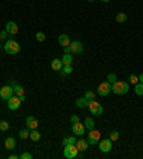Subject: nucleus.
<instances>
[{"mask_svg":"<svg viewBox=\"0 0 143 159\" xmlns=\"http://www.w3.org/2000/svg\"><path fill=\"white\" fill-rule=\"evenodd\" d=\"M84 128H86V129H89V130L95 129V122H93L92 118H86V119H84Z\"/></svg>","mask_w":143,"mask_h":159,"instance_id":"nucleus-21","label":"nucleus"},{"mask_svg":"<svg viewBox=\"0 0 143 159\" xmlns=\"http://www.w3.org/2000/svg\"><path fill=\"white\" fill-rule=\"evenodd\" d=\"M99 141H100V132L96 129H92L87 138L89 145H96V143H99Z\"/></svg>","mask_w":143,"mask_h":159,"instance_id":"nucleus-8","label":"nucleus"},{"mask_svg":"<svg viewBox=\"0 0 143 159\" xmlns=\"http://www.w3.org/2000/svg\"><path fill=\"white\" fill-rule=\"evenodd\" d=\"M20 158H22V159H32L33 156H32V153H29V152H25V153H22V155H20Z\"/></svg>","mask_w":143,"mask_h":159,"instance_id":"nucleus-35","label":"nucleus"},{"mask_svg":"<svg viewBox=\"0 0 143 159\" xmlns=\"http://www.w3.org/2000/svg\"><path fill=\"white\" fill-rule=\"evenodd\" d=\"M129 82L133 83V85H136V83L139 82V76H136V75H130V76H129Z\"/></svg>","mask_w":143,"mask_h":159,"instance_id":"nucleus-32","label":"nucleus"},{"mask_svg":"<svg viewBox=\"0 0 143 159\" xmlns=\"http://www.w3.org/2000/svg\"><path fill=\"white\" fill-rule=\"evenodd\" d=\"M62 67H63L62 59H53L51 60V69H53V70H60Z\"/></svg>","mask_w":143,"mask_h":159,"instance_id":"nucleus-18","label":"nucleus"},{"mask_svg":"<svg viewBox=\"0 0 143 159\" xmlns=\"http://www.w3.org/2000/svg\"><path fill=\"white\" fill-rule=\"evenodd\" d=\"M116 80H118V76H116L114 73H109V75H107V82H109V83H112V85H113Z\"/></svg>","mask_w":143,"mask_h":159,"instance_id":"nucleus-31","label":"nucleus"},{"mask_svg":"<svg viewBox=\"0 0 143 159\" xmlns=\"http://www.w3.org/2000/svg\"><path fill=\"white\" fill-rule=\"evenodd\" d=\"M9 158H10V159H17L19 156H17V155H10V156H9Z\"/></svg>","mask_w":143,"mask_h":159,"instance_id":"nucleus-38","label":"nucleus"},{"mask_svg":"<svg viewBox=\"0 0 143 159\" xmlns=\"http://www.w3.org/2000/svg\"><path fill=\"white\" fill-rule=\"evenodd\" d=\"M74 145H76V148L79 149L80 152H84L86 149H87V146H89V142H87V139H83V138H82V139H77Z\"/></svg>","mask_w":143,"mask_h":159,"instance_id":"nucleus-15","label":"nucleus"},{"mask_svg":"<svg viewBox=\"0 0 143 159\" xmlns=\"http://www.w3.org/2000/svg\"><path fill=\"white\" fill-rule=\"evenodd\" d=\"M9 129V122L7 120H2L0 122V130H7Z\"/></svg>","mask_w":143,"mask_h":159,"instance_id":"nucleus-33","label":"nucleus"},{"mask_svg":"<svg viewBox=\"0 0 143 159\" xmlns=\"http://www.w3.org/2000/svg\"><path fill=\"white\" fill-rule=\"evenodd\" d=\"M139 80H140V83H143V73H140V76H139Z\"/></svg>","mask_w":143,"mask_h":159,"instance_id":"nucleus-39","label":"nucleus"},{"mask_svg":"<svg viewBox=\"0 0 143 159\" xmlns=\"http://www.w3.org/2000/svg\"><path fill=\"white\" fill-rule=\"evenodd\" d=\"M126 20H127V15H126V13L122 11V13H118V15H116V22L118 23H125Z\"/></svg>","mask_w":143,"mask_h":159,"instance_id":"nucleus-25","label":"nucleus"},{"mask_svg":"<svg viewBox=\"0 0 143 159\" xmlns=\"http://www.w3.org/2000/svg\"><path fill=\"white\" fill-rule=\"evenodd\" d=\"M135 92L136 95H139V96H143V83H136L135 85Z\"/></svg>","mask_w":143,"mask_h":159,"instance_id":"nucleus-28","label":"nucleus"},{"mask_svg":"<svg viewBox=\"0 0 143 159\" xmlns=\"http://www.w3.org/2000/svg\"><path fill=\"white\" fill-rule=\"evenodd\" d=\"M99 149L103 153L110 152L112 151V141L110 139H102V141H99Z\"/></svg>","mask_w":143,"mask_h":159,"instance_id":"nucleus-9","label":"nucleus"},{"mask_svg":"<svg viewBox=\"0 0 143 159\" xmlns=\"http://www.w3.org/2000/svg\"><path fill=\"white\" fill-rule=\"evenodd\" d=\"M15 95V90H13V86H10V85H6V86H3V88L0 89V98L2 99H4V100H7V99H10L11 96Z\"/></svg>","mask_w":143,"mask_h":159,"instance_id":"nucleus-6","label":"nucleus"},{"mask_svg":"<svg viewBox=\"0 0 143 159\" xmlns=\"http://www.w3.org/2000/svg\"><path fill=\"white\" fill-rule=\"evenodd\" d=\"M76 106L77 107H87L89 106V100L86 99V98H79V99L76 100Z\"/></svg>","mask_w":143,"mask_h":159,"instance_id":"nucleus-19","label":"nucleus"},{"mask_svg":"<svg viewBox=\"0 0 143 159\" xmlns=\"http://www.w3.org/2000/svg\"><path fill=\"white\" fill-rule=\"evenodd\" d=\"M36 40L37 42H44L46 40V34H44L43 32H37L36 33Z\"/></svg>","mask_w":143,"mask_h":159,"instance_id":"nucleus-30","label":"nucleus"},{"mask_svg":"<svg viewBox=\"0 0 143 159\" xmlns=\"http://www.w3.org/2000/svg\"><path fill=\"white\" fill-rule=\"evenodd\" d=\"M20 105H22V100H20L19 96H16V95H13L10 99H7V106H9L10 111H16V109H19Z\"/></svg>","mask_w":143,"mask_h":159,"instance_id":"nucleus-7","label":"nucleus"},{"mask_svg":"<svg viewBox=\"0 0 143 159\" xmlns=\"http://www.w3.org/2000/svg\"><path fill=\"white\" fill-rule=\"evenodd\" d=\"M4 146H6V149H15L16 148V141L15 138H6V141H4Z\"/></svg>","mask_w":143,"mask_h":159,"instance_id":"nucleus-17","label":"nucleus"},{"mask_svg":"<svg viewBox=\"0 0 143 159\" xmlns=\"http://www.w3.org/2000/svg\"><path fill=\"white\" fill-rule=\"evenodd\" d=\"M70 122H72V125H73V123L80 122V118H79L77 115H72V118H70Z\"/></svg>","mask_w":143,"mask_h":159,"instance_id":"nucleus-34","label":"nucleus"},{"mask_svg":"<svg viewBox=\"0 0 143 159\" xmlns=\"http://www.w3.org/2000/svg\"><path fill=\"white\" fill-rule=\"evenodd\" d=\"M112 92H114L116 95H126L129 92V83L127 82H119L116 80L112 85Z\"/></svg>","mask_w":143,"mask_h":159,"instance_id":"nucleus-1","label":"nucleus"},{"mask_svg":"<svg viewBox=\"0 0 143 159\" xmlns=\"http://www.w3.org/2000/svg\"><path fill=\"white\" fill-rule=\"evenodd\" d=\"M112 92V83H109V82H103V83H100L99 88H97V95L99 96H107L109 93Z\"/></svg>","mask_w":143,"mask_h":159,"instance_id":"nucleus-4","label":"nucleus"},{"mask_svg":"<svg viewBox=\"0 0 143 159\" xmlns=\"http://www.w3.org/2000/svg\"><path fill=\"white\" fill-rule=\"evenodd\" d=\"M63 50H65V53H72V49H70V46H66V48H63Z\"/></svg>","mask_w":143,"mask_h":159,"instance_id":"nucleus-37","label":"nucleus"},{"mask_svg":"<svg viewBox=\"0 0 143 159\" xmlns=\"http://www.w3.org/2000/svg\"><path fill=\"white\" fill-rule=\"evenodd\" d=\"M4 52L9 53V55H16V53L20 52V44L16 40H7L4 44Z\"/></svg>","mask_w":143,"mask_h":159,"instance_id":"nucleus-2","label":"nucleus"},{"mask_svg":"<svg viewBox=\"0 0 143 159\" xmlns=\"http://www.w3.org/2000/svg\"><path fill=\"white\" fill-rule=\"evenodd\" d=\"M37 126H39L37 119L34 116H27V119H26V128H29L32 130V129H37Z\"/></svg>","mask_w":143,"mask_h":159,"instance_id":"nucleus-12","label":"nucleus"},{"mask_svg":"<svg viewBox=\"0 0 143 159\" xmlns=\"http://www.w3.org/2000/svg\"><path fill=\"white\" fill-rule=\"evenodd\" d=\"M87 2H93V0H87Z\"/></svg>","mask_w":143,"mask_h":159,"instance_id":"nucleus-41","label":"nucleus"},{"mask_svg":"<svg viewBox=\"0 0 143 159\" xmlns=\"http://www.w3.org/2000/svg\"><path fill=\"white\" fill-rule=\"evenodd\" d=\"M19 136L22 138V139H27V138H30V129H29V128L22 129L20 132H19Z\"/></svg>","mask_w":143,"mask_h":159,"instance_id":"nucleus-26","label":"nucleus"},{"mask_svg":"<svg viewBox=\"0 0 143 159\" xmlns=\"http://www.w3.org/2000/svg\"><path fill=\"white\" fill-rule=\"evenodd\" d=\"M72 70H73L72 65H63V67L60 69V75H69L72 73Z\"/></svg>","mask_w":143,"mask_h":159,"instance_id":"nucleus-24","label":"nucleus"},{"mask_svg":"<svg viewBox=\"0 0 143 159\" xmlns=\"http://www.w3.org/2000/svg\"><path fill=\"white\" fill-rule=\"evenodd\" d=\"M89 111L92 112V115H96V116H100L103 113V106L99 103V102H96V100H92V102H89Z\"/></svg>","mask_w":143,"mask_h":159,"instance_id":"nucleus-5","label":"nucleus"},{"mask_svg":"<svg viewBox=\"0 0 143 159\" xmlns=\"http://www.w3.org/2000/svg\"><path fill=\"white\" fill-rule=\"evenodd\" d=\"M57 42H59L60 46H63V48H66V46H70V39L67 34H60L59 39H57Z\"/></svg>","mask_w":143,"mask_h":159,"instance_id":"nucleus-16","label":"nucleus"},{"mask_svg":"<svg viewBox=\"0 0 143 159\" xmlns=\"http://www.w3.org/2000/svg\"><path fill=\"white\" fill-rule=\"evenodd\" d=\"M76 138H73V136H67V138H65V139H63L62 141V145L63 146H66V145H74L76 143Z\"/></svg>","mask_w":143,"mask_h":159,"instance_id":"nucleus-22","label":"nucleus"},{"mask_svg":"<svg viewBox=\"0 0 143 159\" xmlns=\"http://www.w3.org/2000/svg\"><path fill=\"white\" fill-rule=\"evenodd\" d=\"M84 98H86L89 102H92V100L96 99V92H93V90H87V92L84 93Z\"/></svg>","mask_w":143,"mask_h":159,"instance_id":"nucleus-27","label":"nucleus"},{"mask_svg":"<svg viewBox=\"0 0 143 159\" xmlns=\"http://www.w3.org/2000/svg\"><path fill=\"white\" fill-rule=\"evenodd\" d=\"M73 133L76 135V136H83L84 135V132H86V128H84V125L83 123H80V122H77V123H73Z\"/></svg>","mask_w":143,"mask_h":159,"instance_id":"nucleus-11","label":"nucleus"},{"mask_svg":"<svg viewBox=\"0 0 143 159\" xmlns=\"http://www.w3.org/2000/svg\"><path fill=\"white\" fill-rule=\"evenodd\" d=\"M70 49H72V55H80V53H83V44L77 40L70 43Z\"/></svg>","mask_w":143,"mask_h":159,"instance_id":"nucleus-10","label":"nucleus"},{"mask_svg":"<svg viewBox=\"0 0 143 159\" xmlns=\"http://www.w3.org/2000/svg\"><path fill=\"white\" fill-rule=\"evenodd\" d=\"M119 136H120V135H119V132L118 130H112V132H110V141L113 142V141H118L119 139Z\"/></svg>","mask_w":143,"mask_h":159,"instance_id":"nucleus-29","label":"nucleus"},{"mask_svg":"<svg viewBox=\"0 0 143 159\" xmlns=\"http://www.w3.org/2000/svg\"><path fill=\"white\" fill-rule=\"evenodd\" d=\"M30 139H32V141H34V142L40 141V133L37 132V129H32V130H30Z\"/></svg>","mask_w":143,"mask_h":159,"instance_id":"nucleus-23","label":"nucleus"},{"mask_svg":"<svg viewBox=\"0 0 143 159\" xmlns=\"http://www.w3.org/2000/svg\"><path fill=\"white\" fill-rule=\"evenodd\" d=\"M13 90H15V95H16V96H19L22 102H25V100H26V96H25V89H23L20 85H17V83H16V85L13 86Z\"/></svg>","mask_w":143,"mask_h":159,"instance_id":"nucleus-14","label":"nucleus"},{"mask_svg":"<svg viewBox=\"0 0 143 159\" xmlns=\"http://www.w3.org/2000/svg\"><path fill=\"white\" fill-rule=\"evenodd\" d=\"M73 62V57H72V53H65L62 57V63L63 65H72Z\"/></svg>","mask_w":143,"mask_h":159,"instance_id":"nucleus-20","label":"nucleus"},{"mask_svg":"<svg viewBox=\"0 0 143 159\" xmlns=\"http://www.w3.org/2000/svg\"><path fill=\"white\" fill-rule=\"evenodd\" d=\"M6 32H7L9 34H16V33L19 32L17 23H15V22H7V23H6Z\"/></svg>","mask_w":143,"mask_h":159,"instance_id":"nucleus-13","label":"nucleus"},{"mask_svg":"<svg viewBox=\"0 0 143 159\" xmlns=\"http://www.w3.org/2000/svg\"><path fill=\"white\" fill-rule=\"evenodd\" d=\"M7 32H6V30H2V32H0V39H2V40H3V39H6V37H7Z\"/></svg>","mask_w":143,"mask_h":159,"instance_id":"nucleus-36","label":"nucleus"},{"mask_svg":"<svg viewBox=\"0 0 143 159\" xmlns=\"http://www.w3.org/2000/svg\"><path fill=\"white\" fill-rule=\"evenodd\" d=\"M77 152L79 149L76 148V145H66L65 149H63V153H65V158L67 159H73L77 156Z\"/></svg>","mask_w":143,"mask_h":159,"instance_id":"nucleus-3","label":"nucleus"},{"mask_svg":"<svg viewBox=\"0 0 143 159\" xmlns=\"http://www.w3.org/2000/svg\"><path fill=\"white\" fill-rule=\"evenodd\" d=\"M102 2H105V3H107V2H110V0H102Z\"/></svg>","mask_w":143,"mask_h":159,"instance_id":"nucleus-40","label":"nucleus"}]
</instances>
